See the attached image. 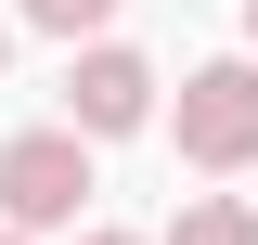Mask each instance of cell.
<instances>
[{"instance_id": "obj_3", "label": "cell", "mask_w": 258, "mask_h": 245, "mask_svg": "<svg viewBox=\"0 0 258 245\" xmlns=\"http://www.w3.org/2000/svg\"><path fill=\"white\" fill-rule=\"evenodd\" d=\"M142 116H155V65H142V52H116V39H91V52H78V78H64V129L129 142Z\"/></svg>"}, {"instance_id": "obj_2", "label": "cell", "mask_w": 258, "mask_h": 245, "mask_svg": "<svg viewBox=\"0 0 258 245\" xmlns=\"http://www.w3.org/2000/svg\"><path fill=\"white\" fill-rule=\"evenodd\" d=\"M181 155L194 168H258V52L181 78Z\"/></svg>"}, {"instance_id": "obj_5", "label": "cell", "mask_w": 258, "mask_h": 245, "mask_svg": "<svg viewBox=\"0 0 258 245\" xmlns=\"http://www.w3.org/2000/svg\"><path fill=\"white\" fill-rule=\"evenodd\" d=\"M103 13H116V0H26V26H39V39H91Z\"/></svg>"}, {"instance_id": "obj_4", "label": "cell", "mask_w": 258, "mask_h": 245, "mask_svg": "<svg viewBox=\"0 0 258 245\" xmlns=\"http://www.w3.org/2000/svg\"><path fill=\"white\" fill-rule=\"evenodd\" d=\"M168 245H258V207L245 194H194V207L168 219Z\"/></svg>"}, {"instance_id": "obj_7", "label": "cell", "mask_w": 258, "mask_h": 245, "mask_svg": "<svg viewBox=\"0 0 258 245\" xmlns=\"http://www.w3.org/2000/svg\"><path fill=\"white\" fill-rule=\"evenodd\" d=\"M0 245H39V232H13V219H0Z\"/></svg>"}, {"instance_id": "obj_8", "label": "cell", "mask_w": 258, "mask_h": 245, "mask_svg": "<svg viewBox=\"0 0 258 245\" xmlns=\"http://www.w3.org/2000/svg\"><path fill=\"white\" fill-rule=\"evenodd\" d=\"M0 65H13V26H0Z\"/></svg>"}, {"instance_id": "obj_1", "label": "cell", "mask_w": 258, "mask_h": 245, "mask_svg": "<svg viewBox=\"0 0 258 245\" xmlns=\"http://www.w3.org/2000/svg\"><path fill=\"white\" fill-rule=\"evenodd\" d=\"M91 194V129H13L0 142V219L13 232H64Z\"/></svg>"}, {"instance_id": "obj_6", "label": "cell", "mask_w": 258, "mask_h": 245, "mask_svg": "<svg viewBox=\"0 0 258 245\" xmlns=\"http://www.w3.org/2000/svg\"><path fill=\"white\" fill-rule=\"evenodd\" d=\"M78 245H142V232H78Z\"/></svg>"}, {"instance_id": "obj_9", "label": "cell", "mask_w": 258, "mask_h": 245, "mask_svg": "<svg viewBox=\"0 0 258 245\" xmlns=\"http://www.w3.org/2000/svg\"><path fill=\"white\" fill-rule=\"evenodd\" d=\"M245 39H258V0H245Z\"/></svg>"}]
</instances>
